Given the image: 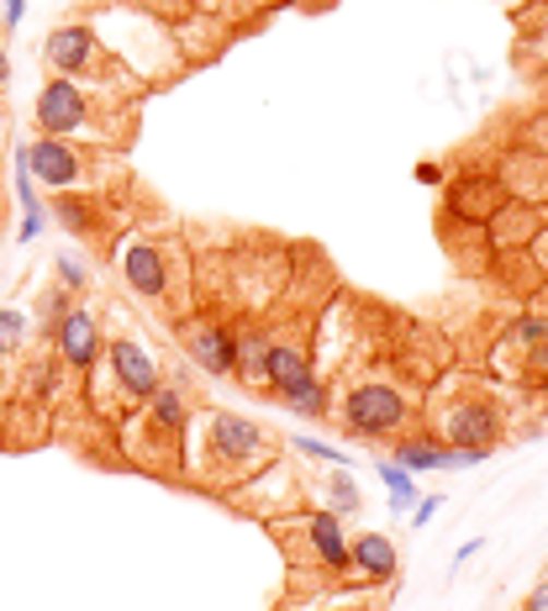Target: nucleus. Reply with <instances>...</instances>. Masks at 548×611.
Segmentation results:
<instances>
[{"label":"nucleus","mask_w":548,"mask_h":611,"mask_svg":"<svg viewBox=\"0 0 548 611\" xmlns=\"http://www.w3.org/2000/svg\"><path fill=\"white\" fill-rule=\"evenodd\" d=\"M406 396H401L396 385H385V380H369V385H354L348 396H343V428L354 432V438H391V432L406 422Z\"/></svg>","instance_id":"nucleus-1"},{"label":"nucleus","mask_w":548,"mask_h":611,"mask_svg":"<svg viewBox=\"0 0 548 611\" xmlns=\"http://www.w3.org/2000/svg\"><path fill=\"white\" fill-rule=\"evenodd\" d=\"M37 132L43 137H74L80 127L91 122V95L80 91L74 80H63V74H53L43 91H37Z\"/></svg>","instance_id":"nucleus-2"},{"label":"nucleus","mask_w":548,"mask_h":611,"mask_svg":"<svg viewBox=\"0 0 548 611\" xmlns=\"http://www.w3.org/2000/svg\"><path fill=\"white\" fill-rule=\"evenodd\" d=\"M438 438L449 443V448H496L501 443V411L490 406V400H458L454 411H443V428Z\"/></svg>","instance_id":"nucleus-3"},{"label":"nucleus","mask_w":548,"mask_h":611,"mask_svg":"<svg viewBox=\"0 0 548 611\" xmlns=\"http://www.w3.org/2000/svg\"><path fill=\"white\" fill-rule=\"evenodd\" d=\"M180 343H184V354L206 369V374H216V380H222V374H233V364H238V337H233L227 322H216V316L184 322Z\"/></svg>","instance_id":"nucleus-4"},{"label":"nucleus","mask_w":548,"mask_h":611,"mask_svg":"<svg viewBox=\"0 0 548 611\" xmlns=\"http://www.w3.org/2000/svg\"><path fill=\"white\" fill-rule=\"evenodd\" d=\"M27 169H32V180L48 184V190H80V180H85L80 153L69 148L63 137H32L27 143Z\"/></svg>","instance_id":"nucleus-5"},{"label":"nucleus","mask_w":548,"mask_h":611,"mask_svg":"<svg viewBox=\"0 0 548 611\" xmlns=\"http://www.w3.org/2000/svg\"><path fill=\"white\" fill-rule=\"evenodd\" d=\"M53 348H59V364L95 369V359H100V322H95L85 306H69L63 322L53 327Z\"/></svg>","instance_id":"nucleus-6"},{"label":"nucleus","mask_w":548,"mask_h":611,"mask_svg":"<svg viewBox=\"0 0 548 611\" xmlns=\"http://www.w3.org/2000/svg\"><path fill=\"white\" fill-rule=\"evenodd\" d=\"M43 59L53 63V74L74 80V74H85V69L100 63V37L91 27H80V22L74 27H53L48 43H43Z\"/></svg>","instance_id":"nucleus-7"},{"label":"nucleus","mask_w":548,"mask_h":611,"mask_svg":"<svg viewBox=\"0 0 548 611\" xmlns=\"http://www.w3.org/2000/svg\"><path fill=\"white\" fill-rule=\"evenodd\" d=\"M122 275L132 285V296L143 301H164L169 296V264H164V248L148 243V238H132L122 248Z\"/></svg>","instance_id":"nucleus-8"},{"label":"nucleus","mask_w":548,"mask_h":611,"mask_svg":"<svg viewBox=\"0 0 548 611\" xmlns=\"http://www.w3.org/2000/svg\"><path fill=\"white\" fill-rule=\"evenodd\" d=\"M111 374H117V391L132 400H148L164 380H158V364H153V354L143 343H132V337H117L111 343Z\"/></svg>","instance_id":"nucleus-9"},{"label":"nucleus","mask_w":548,"mask_h":611,"mask_svg":"<svg viewBox=\"0 0 548 611\" xmlns=\"http://www.w3.org/2000/svg\"><path fill=\"white\" fill-rule=\"evenodd\" d=\"M348 553H354V570L374 585H391L401 575V553L385 532H359V538L348 543Z\"/></svg>","instance_id":"nucleus-10"},{"label":"nucleus","mask_w":548,"mask_h":611,"mask_svg":"<svg viewBox=\"0 0 548 611\" xmlns=\"http://www.w3.org/2000/svg\"><path fill=\"white\" fill-rule=\"evenodd\" d=\"M264 448V432L253 428L248 417H233V411H216L212 417V454L216 458H233V464H243Z\"/></svg>","instance_id":"nucleus-11"},{"label":"nucleus","mask_w":548,"mask_h":611,"mask_svg":"<svg viewBox=\"0 0 548 611\" xmlns=\"http://www.w3.org/2000/svg\"><path fill=\"white\" fill-rule=\"evenodd\" d=\"M306 538H311V553H317V564H322V570H354V553H348V538H343L337 512H311Z\"/></svg>","instance_id":"nucleus-12"},{"label":"nucleus","mask_w":548,"mask_h":611,"mask_svg":"<svg viewBox=\"0 0 548 611\" xmlns=\"http://www.w3.org/2000/svg\"><path fill=\"white\" fill-rule=\"evenodd\" d=\"M306 369H311V359H306V348L296 343V337H274L270 343V359H264V385H290V380H301Z\"/></svg>","instance_id":"nucleus-13"},{"label":"nucleus","mask_w":548,"mask_h":611,"mask_svg":"<svg viewBox=\"0 0 548 611\" xmlns=\"http://www.w3.org/2000/svg\"><path fill=\"white\" fill-rule=\"evenodd\" d=\"M233 337H238V364H233V374L248 380V385H264V359H270L274 333H264V327H238Z\"/></svg>","instance_id":"nucleus-14"},{"label":"nucleus","mask_w":548,"mask_h":611,"mask_svg":"<svg viewBox=\"0 0 548 611\" xmlns=\"http://www.w3.org/2000/svg\"><path fill=\"white\" fill-rule=\"evenodd\" d=\"M148 422L158 432H169V438H175V432H184V422H190V406H184V396L175 391V385H158V391L148 396Z\"/></svg>","instance_id":"nucleus-15"},{"label":"nucleus","mask_w":548,"mask_h":611,"mask_svg":"<svg viewBox=\"0 0 548 611\" xmlns=\"http://www.w3.org/2000/svg\"><path fill=\"white\" fill-rule=\"evenodd\" d=\"M279 400L296 411V417H322L327 411V391H322V380L306 369L301 380H290V385H279Z\"/></svg>","instance_id":"nucleus-16"},{"label":"nucleus","mask_w":548,"mask_h":611,"mask_svg":"<svg viewBox=\"0 0 548 611\" xmlns=\"http://www.w3.org/2000/svg\"><path fill=\"white\" fill-rule=\"evenodd\" d=\"M374 475H380V480H385V490H391V512H396V517H406V512L422 501V495H417V486H412V475L401 469L396 458H380V464H374Z\"/></svg>","instance_id":"nucleus-17"},{"label":"nucleus","mask_w":548,"mask_h":611,"mask_svg":"<svg viewBox=\"0 0 548 611\" xmlns=\"http://www.w3.org/2000/svg\"><path fill=\"white\" fill-rule=\"evenodd\" d=\"M32 337V316L16 306H0V364H11L22 354V343Z\"/></svg>","instance_id":"nucleus-18"},{"label":"nucleus","mask_w":548,"mask_h":611,"mask_svg":"<svg viewBox=\"0 0 548 611\" xmlns=\"http://www.w3.org/2000/svg\"><path fill=\"white\" fill-rule=\"evenodd\" d=\"M59 221L69 232H91L95 227V201L74 195V190H59Z\"/></svg>","instance_id":"nucleus-19"},{"label":"nucleus","mask_w":548,"mask_h":611,"mask_svg":"<svg viewBox=\"0 0 548 611\" xmlns=\"http://www.w3.org/2000/svg\"><path fill=\"white\" fill-rule=\"evenodd\" d=\"M327 495H333L337 517H348V512H359V506H365V495H359V486L348 480V469H333V475H327Z\"/></svg>","instance_id":"nucleus-20"},{"label":"nucleus","mask_w":548,"mask_h":611,"mask_svg":"<svg viewBox=\"0 0 548 611\" xmlns=\"http://www.w3.org/2000/svg\"><path fill=\"white\" fill-rule=\"evenodd\" d=\"M296 448L311 458H322V464H333V469H348V454L343 448H333V443H317V438H306V432H296Z\"/></svg>","instance_id":"nucleus-21"},{"label":"nucleus","mask_w":548,"mask_h":611,"mask_svg":"<svg viewBox=\"0 0 548 611\" xmlns=\"http://www.w3.org/2000/svg\"><path fill=\"white\" fill-rule=\"evenodd\" d=\"M548 337V322H538V316H522L517 327H512V343H527V348H538Z\"/></svg>","instance_id":"nucleus-22"},{"label":"nucleus","mask_w":548,"mask_h":611,"mask_svg":"<svg viewBox=\"0 0 548 611\" xmlns=\"http://www.w3.org/2000/svg\"><path fill=\"white\" fill-rule=\"evenodd\" d=\"M85 279H91V275L80 269V259H63V253H59V285H63V290H85Z\"/></svg>","instance_id":"nucleus-23"},{"label":"nucleus","mask_w":548,"mask_h":611,"mask_svg":"<svg viewBox=\"0 0 548 611\" xmlns=\"http://www.w3.org/2000/svg\"><path fill=\"white\" fill-rule=\"evenodd\" d=\"M438 506H443V495H422V501L412 506V527H427V522L438 517Z\"/></svg>","instance_id":"nucleus-24"},{"label":"nucleus","mask_w":548,"mask_h":611,"mask_svg":"<svg viewBox=\"0 0 548 611\" xmlns=\"http://www.w3.org/2000/svg\"><path fill=\"white\" fill-rule=\"evenodd\" d=\"M22 16H27V0H0V22L16 32L22 27Z\"/></svg>","instance_id":"nucleus-25"},{"label":"nucleus","mask_w":548,"mask_h":611,"mask_svg":"<svg viewBox=\"0 0 548 611\" xmlns=\"http://www.w3.org/2000/svg\"><path fill=\"white\" fill-rule=\"evenodd\" d=\"M522 611H548V580H538L533 590H527V607Z\"/></svg>","instance_id":"nucleus-26"},{"label":"nucleus","mask_w":548,"mask_h":611,"mask_svg":"<svg viewBox=\"0 0 548 611\" xmlns=\"http://www.w3.org/2000/svg\"><path fill=\"white\" fill-rule=\"evenodd\" d=\"M417 180H422V184H443V169H438L432 158H422V164H417Z\"/></svg>","instance_id":"nucleus-27"},{"label":"nucleus","mask_w":548,"mask_h":611,"mask_svg":"<svg viewBox=\"0 0 548 611\" xmlns=\"http://www.w3.org/2000/svg\"><path fill=\"white\" fill-rule=\"evenodd\" d=\"M475 549H480V538H469V543H464V549L454 553V570H458V564H464V559H475Z\"/></svg>","instance_id":"nucleus-28"},{"label":"nucleus","mask_w":548,"mask_h":611,"mask_svg":"<svg viewBox=\"0 0 548 611\" xmlns=\"http://www.w3.org/2000/svg\"><path fill=\"white\" fill-rule=\"evenodd\" d=\"M5 80H11V59H5V48H0V91H5Z\"/></svg>","instance_id":"nucleus-29"},{"label":"nucleus","mask_w":548,"mask_h":611,"mask_svg":"<svg viewBox=\"0 0 548 611\" xmlns=\"http://www.w3.org/2000/svg\"><path fill=\"white\" fill-rule=\"evenodd\" d=\"M127 5H164V0H127Z\"/></svg>","instance_id":"nucleus-30"}]
</instances>
